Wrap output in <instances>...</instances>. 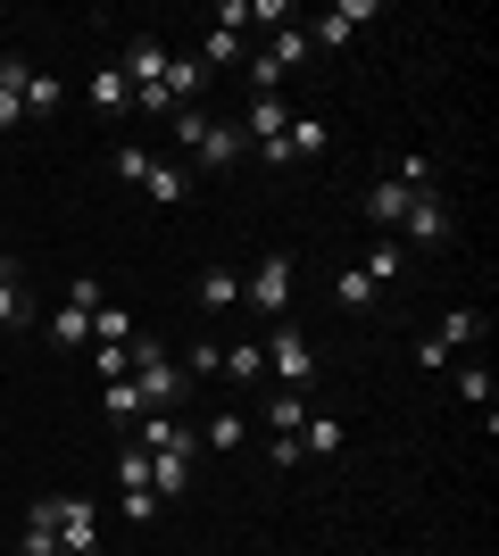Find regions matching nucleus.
Returning <instances> with one entry per match:
<instances>
[{
    "label": "nucleus",
    "mask_w": 499,
    "mask_h": 556,
    "mask_svg": "<svg viewBox=\"0 0 499 556\" xmlns=\"http://www.w3.org/2000/svg\"><path fill=\"white\" fill-rule=\"evenodd\" d=\"M166 125H175V150H191V166H200V175H225V166L250 159L241 125H225V116H209V109H175Z\"/></svg>",
    "instance_id": "f257e3e1"
},
{
    "label": "nucleus",
    "mask_w": 499,
    "mask_h": 556,
    "mask_svg": "<svg viewBox=\"0 0 499 556\" xmlns=\"http://www.w3.org/2000/svg\"><path fill=\"white\" fill-rule=\"evenodd\" d=\"M166 59H175V50H166L159 34H134V42L117 50V75H125V92H134L142 116H175V100H166Z\"/></svg>",
    "instance_id": "f03ea898"
},
{
    "label": "nucleus",
    "mask_w": 499,
    "mask_h": 556,
    "mask_svg": "<svg viewBox=\"0 0 499 556\" xmlns=\"http://www.w3.org/2000/svg\"><path fill=\"white\" fill-rule=\"evenodd\" d=\"M134 391H142V416H175L191 391V374L166 357L159 341H134Z\"/></svg>",
    "instance_id": "7ed1b4c3"
},
{
    "label": "nucleus",
    "mask_w": 499,
    "mask_h": 556,
    "mask_svg": "<svg viewBox=\"0 0 499 556\" xmlns=\"http://www.w3.org/2000/svg\"><path fill=\"white\" fill-rule=\"evenodd\" d=\"M316 50H309V34L300 25H284V34H266V50H241V75H250V100L259 92H275V84H291V75L309 67Z\"/></svg>",
    "instance_id": "20e7f679"
},
{
    "label": "nucleus",
    "mask_w": 499,
    "mask_h": 556,
    "mask_svg": "<svg viewBox=\"0 0 499 556\" xmlns=\"http://www.w3.org/2000/svg\"><path fill=\"white\" fill-rule=\"evenodd\" d=\"M259 349H266V374H275V391H309V382H316V349H309V332L291 325V316L266 332Z\"/></svg>",
    "instance_id": "39448f33"
},
{
    "label": "nucleus",
    "mask_w": 499,
    "mask_h": 556,
    "mask_svg": "<svg viewBox=\"0 0 499 556\" xmlns=\"http://www.w3.org/2000/svg\"><path fill=\"white\" fill-rule=\"evenodd\" d=\"M284 92H259L250 109H241V141H250V159L259 166H291V150H284Z\"/></svg>",
    "instance_id": "423d86ee"
},
{
    "label": "nucleus",
    "mask_w": 499,
    "mask_h": 556,
    "mask_svg": "<svg viewBox=\"0 0 499 556\" xmlns=\"http://www.w3.org/2000/svg\"><path fill=\"white\" fill-rule=\"evenodd\" d=\"M50 532H59V556H100V507L75 490H50Z\"/></svg>",
    "instance_id": "0eeeda50"
},
{
    "label": "nucleus",
    "mask_w": 499,
    "mask_h": 556,
    "mask_svg": "<svg viewBox=\"0 0 499 556\" xmlns=\"http://www.w3.org/2000/svg\"><path fill=\"white\" fill-rule=\"evenodd\" d=\"M483 341V307H450L441 325L416 341V366H433V374H450L458 366V349H475Z\"/></svg>",
    "instance_id": "6e6552de"
},
{
    "label": "nucleus",
    "mask_w": 499,
    "mask_h": 556,
    "mask_svg": "<svg viewBox=\"0 0 499 556\" xmlns=\"http://www.w3.org/2000/svg\"><path fill=\"white\" fill-rule=\"evenodd\" d=\"M92 316H100V282H67V300H59V316H50V349H92Z\"/></svg>",
    "instance_id": "1a4fd4ad"
},
{
    "label": "nucleus",
    "mask_w": 499,
    "mask_h": 556,
    "mask_svg": "<svg viewBox=\"0 0 499 556\" xmlns=\"http://www.w3.org/2000/svg\"><path fill=\"white\" fill-rule=\"evenodd\" d=\"M241 300L259 307L266 325H284V307H291V257H284V250H266L259 266H250V282H241Z\"/></svg>",
    "instance_id": "9d476101"
},
{
    "label": "nucleus",
    "mask_w": 499,
    "mask_h": 556,
    "mask_svg": "<svg viewBox=\"0 0 499 556\" xmlns=\"http://www.w3.org/2000/svg\"><path fill=\"white\" fill-rule=\"evenodd\" d=\"M134 448H142V457H209V448H200V424H175V416H142L134 424Z\"/></svg>",
    "instance_id": "9b49d317"
},
{
    "label": "nucleus",
    "mask_w": 499,
    "mask_h": 556,
    "mask_svg": "<svg viewBox=\"0 0 499 556\" xmlns=\"http://www.w3.org/2000/svg\"><path fill=\"white\" fill-rule=\"evenodd\" d=\"M375 9H383V0H333L325 17H309V25H300V34H309V50H341V42H350V34H358V25L375 17Z\"/></svg>",
    "instance_id": "f8f14e48"
},
{
    "label": "nucleus",
    "mask_w": 499,
    "mask_h": 556,
    "mask_svg": "<svg viewBox=\"0 0 499 556\" xmlns=\"http://www.w3.org/2000/svg\"><path fill=\"white\" fill-rule=\"evenodd\" d=\"M391 241H416V250H441V241H450V208H441V191H416Z\"/></svg>",
    "instance_id": "ddd939ff"
},
{
    "label": "nucleus",
    "mask_w": 499,
    "mask_h": 556,
    "mask_svg": "<svg viewBox=\"0 0 499 556\" xmlns=\"http://www.w3.org/2000/svg\"><path fill=\"white\" fill-rule=\"evenodd\" d=\"M25 84H34V59L0 50V134H17V125H25Z\"/></svg>",
    "instance_id": "4468645a"
},
{
    "label": "nucleus",
    "mask_w": 499,
    "mask_h": 556,
    "mask_svg": "<svg viewBox=\"0 0 499 556\" xmlns=\"http://www.w3.org/2000/svg\"><path fill=\"white\" fill-rule=\"evenodd\" d=\"M408 200H416V191H408V184H391V175H375V184H366V225H383V232H400Z\"/></svg>",
    "instance_id": "2eb2a0df"
},
{
    "label": "nucleus",
    "mask_w": 499,
    "mask_h": 556,
    "mask_svg": "<svg viewBox=\"0 0 499 556\" xmlns=\"http://www.w3.org/2000/svg\"><path fill=\"white\" fill-rule=\"evenodd\" d=\"M358 275L375 282V291H391V282H400V275H408V241H391V232H383L375 250H366V266H358Z\"/></svg>",
    "instance_id": "dca6fc26"
},
{
    "label": "nucleus",
    "mask_w": 499,
    "mask_h": 556,
    "mask_svg": "<svg viewBox=\"0 0 499 556\" xmlns=\"http://www.w3.org/2000/svg\"><path fill=\"white\" fill-rule=\"evenodd\" d=\"M142 191H150V200H159V208H184V200H191V175H184V166H175V159H150Z\"/></svg>",
    "instance_id": "f3484780"
},
{
    "label": "nucleus",
    "mask_w": 499,
    "mask_h": 556,
    "mask_svg": "<svg viewBox=\"0 0 499 556\" xmlns=\"http://www.w3.org/2000/svg\"><path fill=\"white\" fill-rule=\"evenodd\" d=\"M216 374H225V382H259V374H266V349L259 341H225V349H216Z\"/></svg>",
    "instance_id": "a211bd4d"
},
{
    "label": "nucleus",
    "mask_w": 499,
    "mask_h": 556,
    "mask_svg": "<svg viewBox=\"0 0 499 556\" xmlns=\"http://www.w3.org/2000/svg\"><path fill=\"white\" fill-rule=\"evenodd\" d=\"M17 556H59V532H50V498L25 507V532H17Z\"/></svg>",
    "instance_id": "6ab92c4d"
},
{
    "label": "nucleus",
    "mask_w": 499,
    "mask_h": 556,
    "mask_svg": "<svg viewBox=\"0 0 499 556\" xmlns=\"http://www.w3.org/2000/svg\"><path fill=\"white\" fill-rule=\"evenodd\" d=\"M200 307H209V316L241 307V275H234V266H209V275H200Z\"/></svg>",
    "instance_id": "aec40b11"
},
{
    "label": "nucleus",
    "mask_w": 499,
    "mask_h": 556,
    "mask_svg": "<svg viewBox=\"0 0 499 556\" xmlns=\"http://www.w3.org/2000/svg\"><path fill=\"white\" fill-rule=\"evenodd\" d=\"M134 341H142V332H134V316L100 300V316H92V349H134Z\"/></svg>",
    "instance_id": "412c9836"
},
{
    "label": "nucleus",
    "mask_w": 499,
    "mask_h": 556,
    "mask_svg": "<svg viewBox=\"0 0 499 556\" xmlns=\"http://www.w3.org/2000/svg\"><path fill=\"white\" fill-rule=\"evenodd\" d=\"M84 100H92L100 116H125V109H134V92H125V75H117V59H109V67L92 75V92H84Z\"/></svg>",
    "instance_id": "4be33fe9"
},
{
    "label": "nucleus",
    "mask_w": 499,
    "mask_h": 556,
    "mask_svg": "<svg viewBox=\"0 0 499 556\" xmlns=\"http://www.w3.org/2000/svg\"><path fill=\"white\" fill-rule=\"evenodd\" d=\"M191 59H200V67H241V34H234V25H209V42H200V50H191Z\"/></svg>",
    "instance_id": "5701e85b"
},
{
    "label": "nucleus",
    "mask_w": 499,
    "mask_h": 556,
    "mask_svg": "<svg viewBox=\"0 0 499 556\" xmlns=\"http://www.w3.org/2000/svg\"><path fill=\"white\" fill-rule=\"evenodd\" d=\"M59 109H67V84H59L50 67H34V84H25V116H59Z\"/></svg>",
    "instance_id": "b1692460"
},
{
    "label": "nucleus",
    "mask_w": 499,
    "mask_h": 556,
    "mask_svg": "<svg viewBox=\"0 0 499 556\" xmlns=\"http://www.w3.org/2000/svg\"><path fill=\"white\" fill-rule=\"evenodd\" d=\"M300 457H316V465L341 457V424H333V416H309V424H300Z\"/></svg>",
    "instance_id": "393cba45"
},
{
    "label": "nucleus",
    "mask_w": 499,
    "mask_h": 556,
    "mask_svg": "<svg viewBox=\"0 0 499 556\" xmlns=\"http://www.w3.org/2000/svg\"><path fill=\"white\" fill-rule=\"evenodd\" d=\"M100 407H109V424H125V432L142 424V391H134V382H100Z\"/></svg>",
    "instance_id": "a878e982"
},
{
    "label": "nucleus",
    "mask_w": 499,
    "mask_h": 556,
    "mask_svg": "<svg viewBox=\"0 0 499 556\" xmlns=\"http://www.w3.org/2000/svg\"><path fill=\"white\" fill-rule=\"evenodd\" d=\"M325 125H316V116H291V125H284V150H291V159H325Z\"/></svg>",
    "instance_id": "bb28decb"
},
{
    "label": "nucleus",
    "mask_w": 499,
    "mask_h": 556,
    "mask_svg": "<svg viewBox=\"0 0 499 556\" xmlns=\"http://www.w3.org/2000/svg\"><path fill=\"white\" fill-rule=\"evenodd\" d=\"M241 441H250V416H216V424H200V448H216V457H234Z\"/></svg>",
    "instance_id": "cd10ccee"
},
{
    "label": "nucleus",
    "mask_w": 499,
    "mask_h": 556,
    "mask_svg": "<svg viewBox=\"0 0 499 556\" xmlns=\"http://www.w3.org/2000/svg\"><path fill=\"white\" fill-rule=\"evenodd\" d=\"M109 175L142 191V175H150V150H142V141H117V150H109Z\"/></svg>",
    "instance_id": "c85d7f7f"
},
{
    "label": "nucleus",
    "mask_w": 499,
    "mask_h": 556,
    "mask_svg": "<svg viewBox=\"0 0 499 556\" xmlns=\"http://www.w3.org/2000/svg\"><path fill=\"white\" fill-rule=\"evenodd\" d=\"M333 300H341V316H350V307H375L383 291H375L366 275H358V266H341V275H333Z\"/></svg>",
    "instance_id": "c756f323"
},
{
    "label": "nucleus",
    "mask_w": 499,
    "mask_h": 556,
    "mask_svg": "<svg viewBox=\"0 0 499 556\" xmlns=\"http://www.w3.org/2000/svg\"><path fill=\"white\" fill-rule=\"evenodd\" d=\"M309 416H316V407H309V391H275V407H266V424H275V432H300Z\"/></svg>",
    "instance_id": "7c9ffc66"
},
{
    "label": "nucleus",
    "mask_w": 499,
    "mask_h": 556,
    "mask_svg": "<svg viewBox=\"0 0 499 556\" xmlns=\"http://www.w3.org/2000/svg\"><path fill=\"white\" fill-rule=\"evenodd\" d=\"M458 399H466V407H499V382H491V366H458Z\"/></svg>",
    "instance_id": "2f4dec72"
},
{
    "label": "nucleus",
    "mask_w": 499,
    "mask_h": 556,
    "mask_svg": "<svg viewBox=\"0 0 499 556\" xmlns=\"http://www.w3.org/2000/svg\"><path fill=\"white\" fill-rule=\"evenodd\" d=\"M117 490H150V457H142L134 441L117 448Z\"/></svg>",
    "instance_id": "473e14b6"
},
{
    "label": "nucleus",
    "mask_w": 499,
    "mask_h": 556,
    "mask_svg": "<svg viewBox=\"0 0 499 556\" xmlns=\"http://www.w3.org/2000/svg\"><path fill=\"white\" fill-rule=\"evenodd\" d=\"M92 374L100 382H134V349H92Z\"/></svg>",
    "instance_id": "72a5a7b5"
},
{
    "label": "nucleus",
    "mask_w": 499,
    "mask_h": 556,
    "mask_svg": "<svg viewBox=\"0 0 499 556\" xmlns=\"http://www.w3.org/2000/svg\"><path fill=\"white\" fill-rule=\"evenodd\" d=\"M383 175H391V184H408V191H433V159H391Z\"/></svg>",
    "instance_id": "f704fd0d"
},
{
    "label": "nucleus",
    "mask_w": 499,
    "mask_h": 556,
    "mask_svg": "<svg viewBox=\"0 0 499 556\" xmlns=\"http://www.w3.org/2000/svg\"><path fill=\"white\" fill-rule=\"evenodd\" d=\"M250 25H266V34H284V25H300V17H291V0H250Z\"/></svg>",
    "instance_id": "c9c22d12"
},
{
    "label": "nucleus",
    "mask_w": 499,
    "mask_h": 556,
    "mask_svg": "<svg viewBox=\"0 0 499 556\" xmlns=\"http://www.w3.org/2000/svg\"><path fill=\"white\" fill-rule=\"evenodd\" d=\"M9 325H25V275L0 282V332H9Z\"/></svg>",
    "instance_id": "e433bc0d"
},
{
    "label": "nucleus",
    "mask_w": 499,
    "mask_h": 556,
    "mask_svg": "<svg viewBox=\"0 0 499 556\" xmlns=\"http://www.w3.org/2000/svg\"><path fill=\"white\" fill-rule=\"evenodd\" d=\"M159 507H166L159 490H125V523H150V515H159Z\"/></svg>",
    "instance_id": "4c0bfd02"
},
{
    "label": "nucleus",
    "mask_w": 499,
    "mask_h": 556,
    "mask_svg": "<svg viewBox=\"0 0 499 556\" xmlns=\"http://www.w3.org/2000/svg\"><path fill=\"white\" fill-rule=\"evenodd\" d=\"M266 457H275V473H291V465H309V457H300V432H275V448H266Z\"/></svg>",
    "instance_id": "58836bf2"
},
{
    "label": "nucleus",
    "mask_w": 499,
    "mask_h": 556,
    "mask_svg": "<svg viewBox=\"0 0 499 556\" xmlns=\"http://www.w3.org/2000/svg\"><path fill=\"white\" fill-rule=\"evenodd\" d=\"M9 275H25V266H17V257H0V282H9Z\"/></svg>",
    "instance_id": "ea45409f"
}]
</instances>
